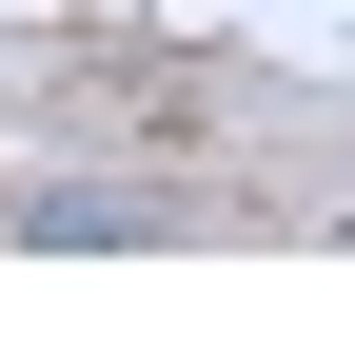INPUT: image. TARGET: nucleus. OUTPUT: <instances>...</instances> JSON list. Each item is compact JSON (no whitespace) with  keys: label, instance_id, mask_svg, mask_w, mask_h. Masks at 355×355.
Wrapping results in <instances>:
<instances>
[{"label":"nucleus","instance_id":"f257e3e1","mask_svg":"<svg viewBox=\"0 0 355 355\" xmlns=\"http://www.w3.org/2000/svg\"><path fill=\"white\" fill-rule=\"evenodd\" d=\"M20 237H40V257H158V237H178V198H99V178H40V198H20Z\"/></svg>","mask_w":355,"mask_h":355}]
</instances>
